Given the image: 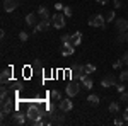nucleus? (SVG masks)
I'll use <instances>...</instances> for the list:
<instances>
[{
	"mask_svg": "<svg viewBox=\"0 0 128 126\" xmlns=\"http://www.w3.org/2000/svg\"><path fill=\"white\" fill-rule=\"evenodd\" d=\"M26 116H28V119L29 121H32V119H38V118H43L44 114H43V111H41L38 106H29L28 107V111H26Z\"/></svg>",
	"mask_w": 128,
	"mask_h": 126,
	"instance_id": "1",
	"label": "nucleus"
},
{
	"mask_svg": "<svg viewBox=\"0 0 128 126\" xmlns=\"http://www.w3.org/2000/svg\"><path fill=\"white\" fill-rule=\"evenodd\" d=\"M104 24H106V17L102 14H96L94 17L89 19V26L90 27H104Z\"/></svg>",
	"mask_w": 128,
	"mask_h": 126,
	"instance_id": "2",
	"label": "nucleus"
},
{
	"mask_svg": "<svg viewBox=\"0 0 128 126\" xmlns=\"http://www.w3.org/2000/svg\"><path fill=\"white\" fill-rule=\"evenodd\" d=\"M65 14H60V12H56L53 17H51V24L56 27V29H62V27H65Z\"/></svg>",
	"mask_w": 128,
	"mask_h": 126,
	"instance_id": "3",
	"label": "nucleus"
},
{
	"mask_svg": "<svg viewBox=\"0 0 128 126\" xmlns=\"http://www.w3.org/2000/svg\"><path fill=\"white\" fill-rule=\"evenodd\" d=\"M65 92H67L68 97H75L80 92V84H77V82H70L68 85L65 87Z\"/></svg>",
	"mask_w": 128,
	"mask_h": 126,
	"instance_id": "4",
	"label": "nucleus"
},
{
	"mask_svg": "<svg viewBox=\"0 0 128 126\" xmlns=\"http://www.w3.org/2000/svg\"><path fill=\"white\" fill-rule=\"evenodd\" d=\"M72 107H74V104H72L70 99H62V101H58V109L62 113H68V111H72Z\"/></svg>",
	"mask_w": 128,
	"mask_h": 126,
	"instance_id": "5",
	"label": "nucleus"
},
{
	"mask_svg": "<svg viewBox=\"0 0 128 126\" xmlns=\"http://www.w3.org/2000/svg\"><path fill=\"white\" fill-rule=\"evenodd\" d=\"M29 119H28V116L26 114H20V113H16L14 116H12V119H10V123H14V125H26Z\"/></svg>",
	"mask_w": 128,
	"mask_h": 126,
	"instance_id": "6",
	"label": "nucleus"
},
{
	"mask_svg": "<svg viewBox=\"0 0 128 126\" xmlns=\"http://www.w3.org/2000/svg\"><path fill=\"white\" fill-rule=\"evenodd\" d=\"M19 5V0H4V10L5 12H14Z\"/></svg>",
	"mask_w": 128,
	"mask_h": 126,
	"instance_id": "7",
	"label": "nucleus"
},
{
	"mask_svg": "<svg viewBox=\"0 0 128 126\" xmlns=\"http://www.w3.org/2000/svg\"><path fill=\"white\" fill-rule=\"evenodd\" d=\"M101 85H102L104 89L114 87V85H116V77H114V75H108V77H104L102 80H101Z\"/></svg>",
	"mask_w": 128,
	"mask_h": 126,
	"instance_id": "8",
	"label": "nucleus"
},
{
	"mask_svg": "<svg viewBox=\"0 0 128 126\" xmlns=\"http://www.w3.org/2000/svg\"><path fill=\"white\" fill-rule=\"evenodd\" d=\"M114 27L120 32H126L128 31V20L126 19H114Z\"/></svg>",
	"mask_w": 128,
	"mask_h": 126,
	"instance_id": "9",
	"label": "nucleus"
},
{
	"mask_svg": "<svg viewBox=\"0 0 128 126\" xmlns=\"http://www.w3.org/2000/svg\"><path fill=\"white\" fill-rule=\"evenodd\" d=\"M50 20H40L36 26H34V34H38V32H43V31H48L50 29Z\"/></svg>",
	"mask_w": 128,
	"mask_h": 126,
	"instance_id": "10",
	"label": "nucleus"
},
{
	"mask_svg": "<svg viewBox=\"0 0 128 126\" xmlns=\"http://www.w3.org/2000/svg\"><path fill=\"white\" fill-rule=\"evenodd\" d=\"M16 111V104L14 102H10L9 101H5V102H2V113H5V114H12Z\"/></svg>",
	"mask_w": 128,
	"mask_h": 126,
	"instance_id": "11",
	"label": "nucleus"
},
{
	"mask_svg": "<svg viewBox=\"0 0 128 126\" xmlns=\"http://www.w3.org/2000/svg\"><path fill=\"white\" fill-rule=\"evenodd\" d=\"M80 84H82V87L84 89H92V85H94V82H92V77L90 75H86V77H82L80 78Z\"/></svg>",
	"mask_w": 128,
	"mask_h": 126,
	"instance_id": "12",
	"label": "nucleus"
},
{
	"mask_svg": "<svg viewBox=\"0 0 128 126\" xmlns=\"http://www.w3.org/2000/svg\"><path fill=\"white\" fill-rule=\"evenodd\" d=\"M38 17H40V15L34 14V12L28 14V15H26V24H28V26H36V24H38Z\"/></svg>",
	"mask_w": 128,
	"mask_h": 126,
	"instance_id": "13",
	"label": "nucleus"
},
{
	"mask_svg": "<svg viewBox=\"0 0 128 126\" xmlns=\"http://www.w3.org/2000/svg\"><path fill=\"white\" fill-rule=\"evenodd\" d=\"M38 15H40L41 20H50V12H48V9H46L44 5H41L40 9H38Z\"/></svg>",
	"mask_w": 128,
	"mask_h": 126,
	"instance_id": "14",
	"label": "nucleus"
},
{
	"mask_svg": "<svg viewBox=\"0 0 128 126\" xmlns=\"http://www.w3.org/2000/svg\"><path fill=\"white\" fill-rule=\"evenodd\" d=\"M10 77H12V68H5V70L2 72V75H0V80H2V84L9 82Z\"/></svg>",
	"mask_w": 128,
	"mask_h": 126,
	"instance_id": "15",
	"label": "nucleus"
},
{
	"mask_svg": "<svg viewBox=\"0 0 128 126\" xmlns=\"http://www.w3.org/2000/svg\"><path fill=\"white\" fill-rule=\"evenodd\" d=\"M74 51H75V46L68 44V46H63V49H62V55H63V56H72V55H74Z\"/></svg>",
	"mask_w": 128,
	"mask_h": 126,
	"instance_id": "16",
	"label": "nucleus"
},
{
	"mask_svg": "<svg viewBox=\"0 0 128 126\" xmlns=\"http://www.w3.org/2000/svg\"><path fill=\"white\" fill-rule=\"evenodd\" d=\"M80 43H82V32L72 34V44H74V46H79Z\"/></svg>",
	"mask_w": 128,
	"mask_h": 126,
	"instance_id": "17",
	"label": "nucleus"
},
{
	"mask_svg": "<svg viewBox=\"0 0 128 126\" xmlns=\"http://www.w3.org/2000/svg\"><path fill=\"white\" fill-rule=\"evenodd\" d=\"M89 104H92V106H98L99 104V96H96V94H90V96L87 97Z\"/></svg>",
	"mask_w": 128,
	"mask_h": 126,
	"instance_id": "18",
	"label": "nucleus"
},
{
	"mask_svg": "<svg viewBox=\"0 0 128 126\" xmlns=\"http://www.w3.org/2000/svg\"><path fill=\"white\" fill-rule=\"evenodd\" d=\"M50 99H53V101H62L60 90H51V92H50Z\"/></svg>",
	"mask_w": 128,
	"mask_h": 126,
	"instance_id": "19",
	"label": "nucleus"
},
{
	"mask_svg": "<svg viewBox=\"0 0 128 126\" xmlns=\"http://www.w3.org/2000/svg\"><path fill=\"white\" fill-rule=\"evenodd\" d=\"M118 111H120V104L118 102H111V104H109V113H111V114H116Z\"/></svg>",
	"mask_w": 128,
	"mask_h": 126,
	"instance_id": "20",
	"label": "nucleus"
},
{
	"mask_svg": "<svg viewBox=\"0 0 128 126\" xmlns=\"http://www.w3.org/2000/svg\"><path fill=\"white\" fill-rule=\"evenodd\" d=\"M62 43H63V46H68V44H72V36H68V34H63L62 36ZM74 46V44H72Z\"/></svg>",
	"mask_w": 128,
	"mask_h": 126,
	"instance_id": "21",
	"label": "nucleus"
},
{
	"mask_svg": "<svg viewBox=\"0 0 128 126\" xmlns=\"http://www.w3.org/2000/svg\"><path fill=\"white\" fill-rule=\"evenodd\" d=\"M0 99H2V102L9 101V92H7V87H2V92H0Z\"/></svg>",
	"mask_w": 128,
	"mask_h": 126,
	"instance_id": "22",
	"label": "nucleus"
},
{
	"mask_svg": "<svg viewBox=\"0 0 128 126\" xmlns=\"http://www.w3.org/2000/svg\"><path fill=\"white\" fill-rule=\"evenodd\" d=\"M114 20V10H109L106 14V22H113Z\"/></svg>",
	"mask_w": 128,
	"mask_h": 126,
	"instance_id": "23",
	"label": "nucleus"
},
{
	"mask_svg": "<svg viewBox=\"0 0 128 126\" xmlns=\"http://www.w3.org/2000/svg\"><path fill=\"white\" fill-rule=\"evenodd\" d=\"M120 102H128V92L123 90V92L120 94Z\"/></svg>",
	"mask_w": 128,
	"mask_h": 126,
	"instance_id": "24",
	"label": "nucleus"
},
{
	"mask_svg": "<svg viewBox=\"0 0 128 126\" xmlns=\"http://www.w3.org/2000/svg\"><path fill=\"white\" fill-rule=\"evenodd\" d=\"M120 80H121V82H128V70H125V72L120 73Z\"/></svg>",
	"mask_w": 128,
	"mask_h": 126,
	"instance_id": "25",
	"label": "nucleus"
},
{
	"mask_svg": "<svg viewBox=\"0 0 128 126\" xmlns=\"http://www.w3.org/2000/svg\"><path fill=\"white\" fill-rule=\"evenodd\" d=\"M63 14H65V15H67V17H70V15H72V14H74V10L70 9L68 5H65V7H63Z\"/></svg>",
	"mask_w": 128,
	"mask_h": 126,
	"instance_id": "26",
	"label": "nucleus"
},
{
	"mask_svg": "<svg viewBox=\"0 0 128 126\" xmlns=\"http://www.w3.org/2000/svg\"><path fill=\"white\" fill-rule=\"evenodd\" d=\"M86 72L90 75V73H94V72H96V67H94V65H86Z\"/></svg>",
	"mask_w": 128,
	"mask_h": 126,
	"instance_id": "27",
	"label": "nucleus"
},
{
	"mask_svg": "<svg viewBox=\"0 0 128 126\" xmlns=\"http://www.w3.org/2000/svg\"><path fill=\"white\" fill-rule=\"evenodd\" d=\"M28 38H29V36H28V32H24V31L19 32V39H20V41H28Z\"/></svg>",
	"mask_w": 128,
	"mask_h": 126,
	"instance_id": "28",
	"label": "nucleus"
},
{
	"mask_svg": "<svg viewBox=\"0 0 128 126\" xmlns=\"http://www.w3.org/2000/svg\"><path fill=\"white\" fill-rule=\"evenodd\" d=\"M125 61H121V60H116L114 63H113V68H121V65H123Z\"/></svg>",
	"mask_w": 128,
	"mask_h": 126,
	"instance_id": "29",
	"label": "nucleus"
},
{
	"mask_svg": "<svg viewBox=\"0 0 128 126\" xmlns=\"http://www.w3.org/2000/svg\"><path fill=\"white\" fill-rule=\"evenodd\" d=\"M48 111H50V113H55V111H56V107H55V104H53V102H51V104H48Z\"/></svg>",
	"mask_w": 128,
	"mask_h": 126,
	"instance_id": "30",
	"label": "nucleus"
},
{
	"mask_svg": "<svg viewBox=\"0 0 128 126\" xmlns=\"http://www.w3.org/2000/svg\"><path fill=\"white\" fill-rule=\"evenodd\" d=\"M123 123H125V121H123L121 118H116V119H114V125H116V126H121Z\"/></svg>",
	"mask_w": 128,
	"mask_h": 126,
	"instance_id": "31",
	"label": "nucleus"
},
{
	"mask_svg": "<svg viewBox=\"0 0 128 126\" xmlns=\"http://www.w3.org/2000/svg\"><path fill=\"white\" fill-rule=\"evenodd\" d=\"M63 7H65V5L60 3V2H58V3H55V9H56V10H63Z\"/></svg>",
	"mask_w": 128,
	"mask_h": 126,
	"instance_id": "32",
	"label": "nucleus"
},
{
	"mask_svg": "<svg viewBox=\"0 0 128 126\" xmlns=\"http://www.w3.org/2000/svg\"><path fill=\"white\" fill-rule=\"evenodd\" d=\"M123 119H125V121H128V107L123 111Z\"/></svg>",
	"mask_w": 128,
	"mask_h": 126,
	"instance_id": "33",
	"label": "nucleus"
},
{
	"mask_svg": "<svg viewBox=\"0 0 128 126\" xmlns=\"http://www.w3.org/2000/svg\"><path fill=\"white\" fill-rule=\"evenodd\" d=\"M116 89H118V92H120V94H121V92L125 90V85H121V84H120V85H116Z\"/></svg>",
	"mask_w": 128,
	"mask_h": 126,
	"instance_id": "34",
	"label": "nucleus"
},
{
	"mask_svg": "<svg viewBox=\"0 0 128 126\" xmlns=\"http://www.w3.org/2000/svg\"><path fill=\"white\" fill-rule=\"evenodd\" d=\"M121 7V2L120 0H114V9H120Z\"/></svg>",
	"mask_w": 128,
	"mask_h": 126,
	"instance_id": "35",
	"label": "nucleus"
},
{
	"mask_svg": "<svg viewBox=\"0 0 128 126\" xmlns=\"http://www.w3.org/2000/svg\"><path fill=\"white\" fill-rule=\"evenodd\" d=\"M123 61H125V63H126V65H128V51H126V53H125V55H123Z\"/></svg>",
	"mask_w": 128,
	"mask_h": 126,
	"instance_id": "36",
	"label": "nucleus"
},
{
	"mask_svg": "<svg viewBox=\"0 0 128 126\" xmlns=\"http://www.w3.org/2000/svg\"><path fill=\"white\" fill-rule=\"evenodd\" d=\"M96 2H99V3H102V5H106V3H108L109 0H96Z\"/></svg>",
	"mask_w": 128,
	"mask_h": 126,
	"instance_id": "37",
	"label": "nucleus"
},
{
	"mask_svg": "<svg viewBox=\"0 0 128 126\" xmlns=\"http://www.w3.org/2000/svg\"><path fill=\"white\" fill-rule=\"evenodd\" d=\"M126 41H128V31H126Z\"/></svg>",
	"mask_w": 128,
	"mask_h": 126,
	"instance_id": "38",
	"label": "nucleus"
},
{
	"mask_svg": "<svg viewBox=\"0 0 128 126\" xmlns=\"http://www.w3.org/2000/svg\"><path fill=\"white\" fill-rule=\"evenodd\" d=\"M126 125H128V121H126Z\"/></svg>",
	"mask_w": 128,
	"mask_h": 126,
	"instance_id": "39",
	"label": "nucleus"
}]
</instances>
